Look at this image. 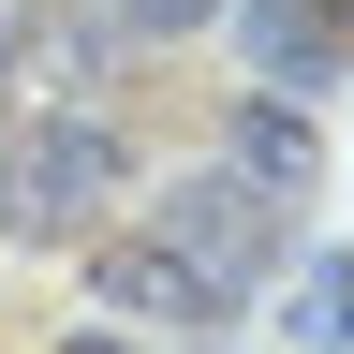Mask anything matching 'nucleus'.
Segmentation results:
<instances>
[{
    "mask_svg": "<svg viewBox=\"0 0 354 354\" xmlns=\"http://www.w3.org/2000/svg\"><path fill=\"white\" fill-rule=\"evenodd\" d=\"M118 177H133V148L104 118H59V104L15 118V133H0V236H15V251H88Z\"/></svg>",
    "mask_w": 354,
    "mask_h": 354,
    "instance_id": "nucleus-1",
    "label": "nucleus"
},
{
    "mask_svg": "<svg viewBox=\"0 0 354 354\" xmlns=\"http://www.w3.org/2000/svg\"><path fill=\"white\" fill-rule=\"evenodd\" d=\"M281 325H295V339H325V354L354 339V251H310V266H295V310H281Z\"/></svg>",
    "mask_w": 354,
    "mask_h": 354,
    "instance_id": "nucleus-5",
    "label": "nucleus"
},
{
    "mask_svg": "<svg viewBox=\"0 0 354 354\" xmlns=\"http://www.w3.org/2000/svg\"><path fill=\"white\" fill-rule=\"evenodd\" d=\"M30 44H44V15H30V0H0V88L30 74Z\"/></svg>",
    "mask_w": 354,
    "mask_h": 354,
    "instance_id": "nucleus-7",
    "label": "nucleus"
},
{
    "mask_svg": "<svg viewBox=\"0 0 354 354\" xmlns=\"http://www.w3.org/2000/svg\"><path fill=\"white\" fill-rule=\"evenodd\" d=\"M236 162L266 177V192H310L325 133H310V104H295V88H251V104H236Z\"/></svg>",
    "mask_w": 354,
    "mask_h": 354,
    "instance_id": "nucleus-4",
    "label": "nucleus"
},
{
    "mask_svg": "<svg viewBox=\"0 0 354 354\" xmlns=\"http://www.w3.org/2000/svg\"><path fill=\"white\" fill-rule=\"evenodd\" d=\"M162 236H177V251H207L221 281L251 295L266 266H281V192H266V177H251L236 148H221L207 177H177V192H162Z\"/></svg>",
    "mask_w": 354,
    "mask_h": 354,
    "instance_id": "nucleus-3",
    "label": "nucleus"
},
{
    "mask_svg": "<svg viewBox=\"0 0 354 354\" xmlns=\"http://www.w3.org/2000/svg\"><path fill=\"white\" fill-rule=\"evenodd\" d=\"M118 15H133V30H162V44H177V30H207V15H221V0H118Z\"/></svg>",
    "mask_w": 354,
    "mask_h": 354,
    "instance_id": "nucleus-6",
    "label": "nucleus"
},
{
    "mask_svg": "<svg viewBox=\"0 0 354 354\" xmlns=\"http://www.w3.org/2000/svg\"><path fill=\"white\" fill-rule=\"evenodd\" d=\"M88 310L104 325H148V339H221L236 325V281L148 221V236H88Z\"/></svg>",
    "mask_w": 354,
    "mask_h": 354,
    "instance_id": "nucleus-2",
    "label": "nucleus"
}]
</instances>
